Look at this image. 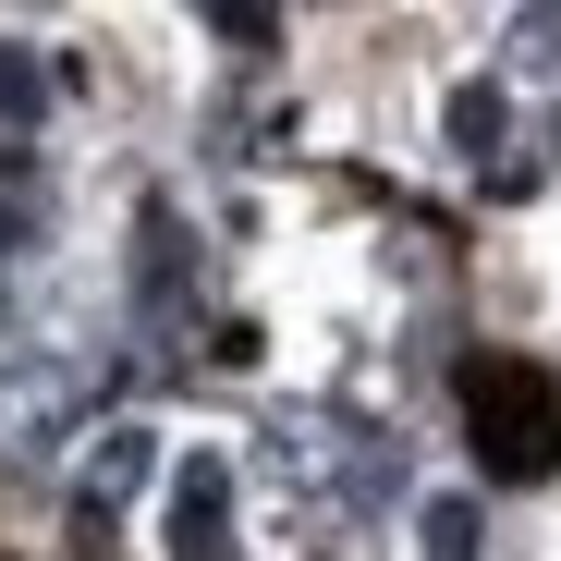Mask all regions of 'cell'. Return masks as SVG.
<instances>
[{"label": "cell", "instance_id": "6da1fadb", "mask_svg": "<svg viewBox=\"0 0 561 561\" xmlns=\"http://www.w3.org/2000/svg\"><path fill=\"white\" fill-rule=\"evenodd\" d=\"M463 415H477V451H489L501 489H537L561 463V391L537 379L525 354H489L477 379H463Z\"/></svg>", "mask_w": 561, "mask_h": 561}, {"label": "cell", "instance_id": "7a4b0ae2", "mask_svg": "<svg viewBox=\"0 0 561 561\" xmlns=\"http://www.w3.org/2000/svg\"><path fill=\"white\" fill-rule=\"evenodd\" d=\"M73 415H85V366H61V354H0V451H49V439H73Z\"/></svg>", "mask_w": 561, "mask_h": 561}, {"label": "cell", "instance_id": "3957f363", "mask_svg": "<svg viewBox=\"0 0 561 561\" xmlns=\"http://www.w3.org/2000/svg\"><path fill=\"white\" fill-rule=\"evenodd\" d=\"M171 561H232V463L220 451L171 463Z\"/></svg>", "mask_w": 561, "mask_h": 561}, {"label": "cell", "instance_id": "277c9868", "mask_svg": "<svg viewBox=\"0 0 561 561\" xmlns=\"http://www.w3.org/2000/svg\"><path fill=\"white\" fill-rule=\"evenodd\" d=\"M147 477H159V439H147V427H99V451H85V489H73V537L99 549V537H111V513H123Z\"/></svg>", "mask_w": 561, "mask_h": 561}, {"label": "cell", "instance_id": "5b68a950", "mask_svg": "<svg viewBox=\"0 0 561 561\" xmlns=\"http://www.w3.org/2000/svg\"><path fill=\"white\" fill-rule=\"evenodd\" d=\"M135 244H147V268H135L147 330H183V208H147V220H135Z\"/></svg>", "mask_w": 561, "mask_h": 561}, {"label": "cell", "instance_id": "8992f818", "mask_svg": "<svg viewBox=\"0 0 561 561\" xmlns=\"http://www.w3.org/2000/svg\"><path fill=\"white\" fill-rule=\"evenodd\" d=\"M49 111H61V61L13 37V49H0V123H13V135H37Z\"/></svg>", "mask_w": 561, "mask_h": 561}, {"label": "cell", "instance_id": "52a82bcc", "mask_svg": "<svg viewBox=\"0 0 561 561\" xmlns=\"http://www.w3.org/2000/svg\"><path fill=\"white\" fill-rule=\"evenodd\" d=\"M501 123H513V99H501V85L477 73V85H451V111H439V135H451V159H501Z\"/></svg>", "mask_w": 561, "mask_h": 561}, {"label": "cell", "instance_id": "ba28073f", "mask_svg": "<svg viewBox=\"0 0 561 561\" xmlns=\"http://www.w3.org/2000/svg\"><path fill=\"white\" fill-rule=\"evenodd\" d=\"M415 537H427V561H477V501H463V489H439V501L415 513Z\"/></svg>", "mask_w": 561, "mask_h": 561}, {"label": "cell", "instance_id": "9c48e42d", "mask_svg": "<svg viewBox=\"0 0 561 561\" xmlns=\"http://www.w3.org/2000/svg\"><path fill=\"white\" fill-rule=\"evenodd\" d=\"M208 37H220V49H280V13H244V0H220Z\"/></svg>", "mask_w": 561, "mask_h": 561}]
</instances>
